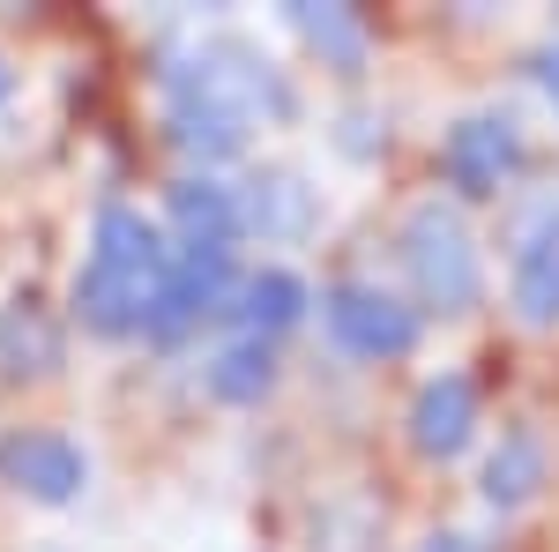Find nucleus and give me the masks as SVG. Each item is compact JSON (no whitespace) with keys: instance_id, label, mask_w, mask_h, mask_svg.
Returning <instances> with one entry per match:
<instances>
[{"instance_id":"11","label":"nucleus","mask_w":559,"mask_h":552,"mask_svg":"<svg viewBox=\"0 0 559 552\" xmlns=\"http://www.w3.org/2000/svg\"><path fill=\"white\" fill-rule=\"evenodd\" d=\"M292 31H299L336 75H358V68H366V23H358L350 8H313V0H299V8H292Z\"/></svg>"},{"instance_id":"9","label":"nucleus","mask_w":559,"mask_h":552,"mask_svg":"<svg viewBox=\"0 0 559 552\" xmlns=\"http://www.w3.org/2000/svg\"><path fill=\"white\" fill-rule=\"evenodd\" d=\"M52 366H60V329L45 321L31 298L8 306V314H0V381H38Z\"/></svg>"},{"instance_id":"15","label":"nucleus","mask_w":559,"mask_h":552,"mask_svg":"<svg viewBox=\"0 0 559 552\" xmlns=\"http://www.w3.org/2000/svg\"><path fill=\"white\" fill-rule=\"evenodd\" d=\"M269 381H276V359H269V343H261V337L216 351V366H210V388L224 396V403H254Z\"/></svg>"},{"instance_id":"8","label":"nucleus","mask_w":559,"mask_h":552,"mask_svg":"<svg viewBox=\"0 0 559 552\" xmlns=\"http://www.w3.org/2000/svg\"><path fill=\"white\" fill-rule=\"evenodd\" d=\"M477 433V388L463 374H440V381L418 388V403H411V448L432 456V463H448V456H463Z\"/></svg>"},{"instance_id":"17","label":"nucleus","mask_w":559,"mask_h":552,"mask_svg":"<svg viewBox=\"0 0 559 552\" xmlns=\"http://www.w3.org/2000/svg\"><path fill=\"white\" fill-rule=\"evenodd\" d=\"M530 75H537V83H545V97L559 105V45H545V52L530 60Z\"/></svg>"},{"instance_id":"12","label":"nucleus","mask_w":559,"mask_h":552,"mask_svg":"<svg viewBox=\"0 0 559 552\" xmlns=\"http://www.w3.org/2000/svg\"><path fill=\"white\" fill-rule=\"evenodd\" d=\"M515 306H522V321H537V329L559 321V224H545L515 255Z\"/></svg>"},{"instance_id":"13","label":"nucleus","mask_w":559,"mask_h":552,"mask_svg":"<svg viewBox=\"0 0 559 552\" xmlns=\"http://www.w3.org/2000/svg\"><path fill=\"white\" fill-rule=\"evenodd\" d=\"M537 485H545V448H537L530 433H508V441L492 448V463H485V501H492V508H522Z\"/></svg>"},{"instance_id":"3","label":"nucleus","mask_w":559,"mask_h":552,"mask_svg":"<svg viewBox=\"0 0 559 552\" xmlns=\"http://www.w3.org/2000/svg\"><path fill=\"white\" fill-rule=\"evenodd\" d=\"M403 269H411L418 298H426V306H440V314L477 306V284H485V277H477L471 232L455 224V210H440V202L411 210V224H403Z\"/></svg>"},{"instance_id":"16","label":"nucleus","mask_w":559,"mask_h":552,"mask_svg":"<svg viewBox=\"0 0 559 552\" xmlns=\"http://www.w3.org/2000/svg\"><path fill=\"white\" fill-rule=\"evenodd\" d=\"M239 306H247L254 337H261V329H292V321L306 314V284H299V277H284V269H261L254 284L239 292Z\"/></svg>"},{"instance_id":"18","label":"nucleus","mask_w":559,"mask_h":552,"mask_svg":"<svg viewBox=\"0 0 559 552\" xmlns=\"http://www.w3.org/2000/svg\"><path fill=\"white\" fill-rule=\"evenodd\" d=\"M418 552H477V545H471V538H455V530H448V538H426Z\"/></svg>"},{"instance_id":"14","label":"nucleus","mask_w":559,"mask_h":552,"mask_svg":"<svg viewBox=\"0 0 559 552\" xmlns=\"http://www.w3.org/2000/svg\"><path fill=\"white\" fill-rule=\"evenodd\" d=\"M306 216H313V202H306V187L292 179V172H269V179H254V195H247V210H239V224H261V232L292 239V232H306Z\"/></svg>"},{"instance_id":"10","label":"nucleus","mask_w":559,"mask_h":552,"mask_svg":"<svg viewBox=\"0 0 559 552\" xmlns=\"http://www.w3.org/2000/svg\"><path fill=\"white\" fill-rule=\"evenodd\" d=\"M173 216H179V232H187V247H224V255H231V232H239L231 187L187 179V187H173Z\"/></svg>"},{"instance_id":"7","label":"nucleus","mask_w":559,"mask_h":552,"mask_svg":"<svg viewBox=\"0 0 559 552\" xmlns=\"http://www.w3.org/2000/svg\"><path fill=\"white\" fill-rule=\"evenodd\" d=\"M0 478L15 493H31V501H75L90 463L68 433H8L0 441Z\"/></svg>"},{"instance_id":"1","label":"nucleus","mask_w":559,"mask_h":552,"mask_svg":"<svg viewBox=\"0 0 559 552\" xmlns=\"http://www.w3.org/2000/svg\"><path fill=\"white\" fill-rule=\"evenodd\" d=\"M261 113L284 120V113H292V90L276 83V68L261 60L254 45L210 38L194 60H179V68H173V134L187 142V150H202V157H231Z\"/></svg>"},{"instance_id":"5","label":"nucleus","mask_w":559,"mask_h":552,"mask_svg":"<svg viewBox=\"0 0 559 552\" xmlns=\"http://www.w3.org/2000/svg\"><path fill=\"white\" fill-rule=\"evenodd\" d=\"M231 292V255L224 247H187L173 255V277H165V292L150 306V329L142 337H179V329H194L202 314H216Z\"/></svg>"},{"instance_id":"19","label":"nucleus","mask_w":559,"mask_h":552,"mask_svg":"<svg viewBox=\"0 0 559 552\" xmlns=\"http://www.w3.org/2000/svg\"><path fill=\"white\" fill-rule=\"evenodd\" d=\"M8 90H15V68H8V60H0V97H8Z\"/></svg>"},{"instance_id":"2","label":"nucleus","mask_w":559,"mask_h":552,"mask_svg":"<svg viewBox=\"0 0 559 552\" xmlns=\"http://www.w3.org/2000/svg\"><path fill=\"white\" fill-rule=\"evenodd\" d=\"M165 277H173V247L157 239V224L128 202H105L90 261L75 277V321L90 337H134V329H150V306L165 292Z\"/></svg>"},{"instance_id":"6","label":"nucleus","mask_w":559,"mask_h":552,"mask_svg":"<svg viewBox=\"0 0 559 552\" xmlns=\"http://www.w3.org/2000/svg\"><path fill=\"white\" fill-rule=\"evenodd\" d=\"M515 165H522V134H515V120H492V113L463 120L448 134V150H440V172H448L455 195H500Z\"/></svg>"},{"instance_id":"4","label":"nucleus","mask_w":559,"mask_h":552,"mask_svg":"<svg viewBox=\"0 0 559 552\" xmlns=\"http://www.w3.org/2000/svg\"><path fill=\"white\" fill-rule=\"evenodd\" d=\"M321 306H329V337L358 359H403L418 343V314L395 306L388 292H373V284H336Z\"/></svg>"}]
</instances>
